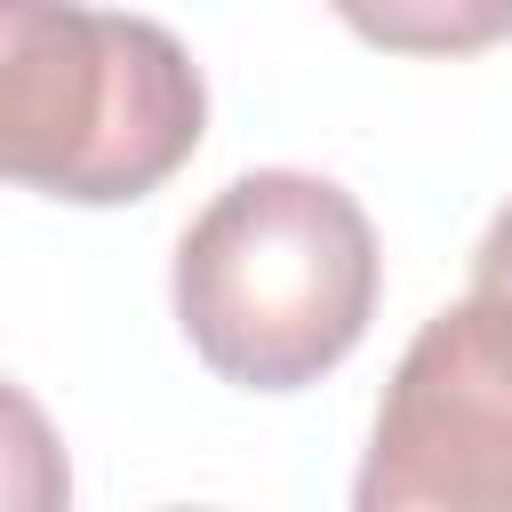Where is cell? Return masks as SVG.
Masks as SVG:
<instances>
[{"mask_svg":"<svg viewBox=\"0 0 512 512\" xmlns=\"http://www.w3.org/2000/svg\"><path fill=\"white\" fill-rule=\"evenodd\" d=\"M376 312V224L336 176H232L176 240V320L192 352L248 392L328 376Z\"/></svg>","mask_w":512,"mask_h":512,"instance_id":"obj_1","label":"cell"},{"mask_svg":"<svg viewBox=\"0 0 512 512\" xmlns=\"http://www.w3.org/2000/svg\"><path fill=\"white\" fill-rule=\"evenodd\" d=\"M208 88L184 40L112 8L0 16V168L56 200H144L200 144Z\"/></svg>","mask_w":512,"mask_h":512,"instance_id":"obj_2","label":"cell"},{"mask_svg":"<svg viewBox=\"0 0 512 512\" xmlns=\"http://www.w3.org/2000/svg\"><path fill=\"white\" fill-rule=\"evenodd\" d=\"M352 512H512V312L464 296L400 352Z\"/></svg>","mask_w":512,"mask_h":512,"instance_id":"obj_3","label":"cell"},{"mask_svg":"<svg viewBox=\"0 0 512 512\" xmlns=\"http://www.w3.org/2000/svg\"><path fill=\"white\" fill-rule=\"evenodd\" d=\"M352 24L360 32H376V40H400V48H464V40H488V32H512V0H496V8H472V16H416V8H352Z\"/></svg>","mask_w":512,"mask_h":512,"instance_id":"obj_4","label":"cell"},{"mask_svg":"<svg viewBox=\"0 0 512 512\" xmlns=\"http://www.w3.org/2000/svg\"><path fill=\"white\" fill-rule=\"evenodd\" d=\"M472 296L496 304V312H512V200L496 208V224H488V240L472 256Z\"/></svg>","mask_w":512,"mask_h":512,"instance_id":"obj_5","label":"cell"},{"mask_svg":"<svg viewBox=\"0 0 512 512\" xmlns=\"http://www.w3.org/2000/svg\"><path fill=\"white\" fill-rule=\"evenodd\" d=\"M184 512H192V504H184Z\"/></svg>","mask_w":512,"mask_h":512,"instance_id":"obj_6","label":"cell"}]
</instances>
